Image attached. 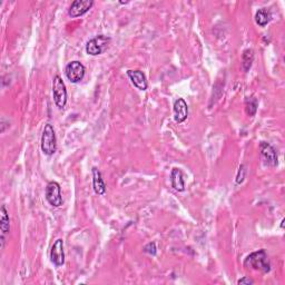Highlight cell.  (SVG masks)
I'll use <instances>...</instances> for the list:
<instances>
[{"mask_svg": "<svg viewBox=\"0 0 285 285\" xmlns=\"http://www.w3.org/2000/svg\"><path fill=\"white\" fill-rule=\"evenodd\" d=\"M50 259L56 266H61L65 263V252H64V241L59 238L52 246L50 250Z\"/></svg>", "mask_w": 285, "mask_h": 285, "instance_id": "9c48e42d", "label": "cell"}, {"mask_svg": "<svg viewBox=\"0 0 285 285\" xmlns=\"http://www.w3.org/2000/svg\"><path fill=\"white\" fill-rule=\"evenodd\" d=\"M93 187L97 195H104L106 193V184H105L102 177V173H100L97 167L93 169Z\"/></svg>", "mask_w": 285, "mask_h": 285, "instance_id": "5bb4252c", "label": "cell"}, {"mask_svg": "<svg viewBox=\"0 0 285 285\" xmlns=\"http://www.w3.org/2000/svg\"><path fill=\"white\" fill-rule=\"evenodd\" d=\"M254 60V52L253 49H245L242 55V66L244 71H249L252 67Z\"/></svg>", "mask_w": 285, "mask_h": 285, "instance_id": "2e32d148", "label": "cell"}, {"mask_svg": "<svg viewBox=\"0 0 285 285\" xmlns=\"http://www.w3.org/2000/svg\"><path fill=\"white\" fill-rule=\"evenodd\" d=\"M244 266L255 271H259L262 273H269L271 271V263L265 250H259L256 252L251 253L245 258Z\"/></svg>", "mask_w": 285, "mask_h": 285, "instance_id": "6da1fadb", "label": "cell"}, {"mask_svg": "<svg viewBox=\"0 0 285 285\" xmlns=\"http://www.w3.org/2000/svg\"><path fill=\"white\" fill-rule=\"evenodd\" d=\"M259 150H261V155L266 165L272 166V167L278 166L279 158H278V154H276V150L273 146L270 145L269 142H259Z\"/></svg>", "mask_w": 285, "mask_h": 285, "instance_id": "52a82bcc", "label": "cell"}, {"mask_svg": "<svg viewBox=\"0 0 285 285\" xmlns=\"http://www.w3.org/2000/svg\"><path fill=\"white\" fill-rule=\"evenodd\" d=\"M46 200L54 207H60L62 205V196L60 185L57 182H49L46 186Z\"/></svg>", "mask_w": 285, "mask_h": 285, "instance_id": "8992f818", "label": "cell"}, {"mask_svg": "<svg viewBox=\"0 0 285 285\" xmlns=\"http://www.w3.org/2000/svg\"><path fill=\"white\" fill-rule=\"evenodd\" d=\"M271 20V12L265 9V8H262V9H258L255 14V22L261 27H265L267 24L270 23Z\"/></svg>", "mask_w": 285, "mask_h": 285, "instance_id": "9a60e30c", "label": "cell"}, {"mask_svg": "<svg viewBox=\"0 0 285 285\" xmlns=\"http://www.w3.org/2000/svg\"><path fill=\"white\" fill-rule=\"evenodd\" d=\"M171 187L177 192L185 191V181H184V176L182 171L179 169H173L171 173Z\"/></svg>", "mask_w": 285, "mask_h": 285, "instance_id": "4fadbf2b", "label": "cell"}, {"mask_svg": "<svg viewBox=\"0 0 285 285\" xmlns=\"http://www.w3.org/2000/svg\"><path fill=\"white\" fill-rule=\"evenodd\" d=\"M94 6L93 0H75L71 2V5L68 9V15L71 18H77L85 15L87 11H89L91 7Z\"/></svg>", "mask_w": 285, "mask_h": 285, "instance_id": "ba28073f", "label": "cell"}, {"mask_svg": "<svg viewBox=\"0 0 285 285\" xmlns=\"http://www.w3.org/2000/svg\"><path fill=\"white\" fill-rule=\"evenodd\" d=\"M0 232H1V235H0V240H1V249H3V247H5L6 236L10 232V220L5 205H2L1 208H0Z\"/></svg>", "mask_w": 285, "mask_h": 285, "instance_id": "30bf717a", "label": "cell"}, {"mask_svg": "<svg viewBox=\"0 0 285 285\" xmlns=\"http://www.w3.org/2000/svg\"><path fill=\"white\" fill-rule=\"evenodd\" d=\"M237 284L238 285H243V284H246V285H252V284H254V281L252 280V279H250V278H243V279H241V280H238L237 281Z\"/></svg>", "mask_w": 285, "mask_h": 285, "instance_id": "ffe728a7", "label": "cell"}, {"mask_svg": "<svg viewBox=\"0 0 285 285\" xmlns=\"http://www.w3.org/2000/svg\"><path fill=\"white\" fill-rule=\"evenodd\" d=\"M111 38L107 36L99 35L96 36L95 38L90 39L86 45V53L90 56H98L102 55L108 48L111 44Z\"/></svg>", "mask_w": 285, "mask_h": 285, "instance_id": "277c9868", "label": "cell"}, {"mask_svg": "<svg viewBox=\"0 0 285 285\" xmlns=\"http://www.w3.org/2000/svg\"><path fill=\"white\" fill-rule=\"evenodd\" d=\"M257 107H258V102L256 98L249 97L245 100V108H246L247 115L249 116H254L255 114H256Z\"/></svg>", "mask_w": 285, "mask_h": 285, "instance_id": "e0dca14e", "label": "cell"}, {"mask_svg": "<svg viewBox=\"0 0 285 285\" xmlns=\"http://www.w3.org/2000/svg\"><path fill=\"white\" fill-rule=\"evenodd\" d=\"M127 76L131 79L133 85L140 90H146L148 87L147 79H146L145 74L141 70H134L129 69L127 70Z\"/></svg>", "mask_w": 285, "mask_h": 285, "instance_id": "8fae6325", "label": "cell"}, {"mask_svg": "<svg viewBox=\"0 0 285 285\" xmlns=\"http://www.w3.org/2000/svg\"><path fill=\"white\" fill-rule=\"evenodd\" d=\"M188 116V106L183 98H178L174 103V119L176 123L181 124L185 121Z\"/></svg>", "mask_w": 285, "mask_h": 285, "instance_id": "7c38bea8", "label": "cell"}, {"mask_svg": "<svg viewBox=\"0 0 285 285\" xmlns=\"http://www.w3.org/2000/svg\"><path fill=\"white\" fill-rule=\"evenodd\" d=\"M54 102L59 110H64L67 104V89L64 81L59 75H56L53 81Z\"/></svg>", "mask_w": 285, "mask_h": 285, "instance_id": "3957f363", "label": "cell"}, {"mask_svg": "<svg viewBox=\"0 0 285 285\" xmlns=\"http://www.w3.org/2000/svg\"><path fill=\"white\" fill-rule=\"evenodd\" d=\"M144 252L145 253H148L150 255H156V252H157L156 244H155L154 242L148 243V244L144 247Z\"/></svg>", "mask_w": 285, "mask_h": 285, "instance_id": "ac0fdd59", "label": "cell"}, {"mask_svg": "<svg viewBox=\"0 0 285 285\" xmlns=\"http://www.w3.org/2000/svg\"><path fill=\"white\" fill-rule=\"evenodd\" d=\"M85 73H86L85 66H84L82 62L78 60L70 61L65 68L66 77L68 78V81L73 84H77L79 82H82L84 77H85Z\"/></svg>", "mask_w": 285, "mask_h": 285, "instance_id": "5b68a950", "label": "cell"}, {"mask_svg": "<svg viewBox=\"0 0 285 285\" xmlns=\"http://www.w3.org/2000/svg\"><path fill=\"white\" fill-rule=\"evenodd\" d=\"M57 149V141L56 134L54 131V127L50 124L45 125L43 136H41V150L47 156H52L55 154Z\"/></svg>", "mask_w": 285, "mask_h": 285, "instance_id": "7a4b0ae2", "label": "cell"}, {"mask_svg": "<svg viewBox=\"0 0 285 285\" xmlns=\"http://www.w3.org/2000/svg\"><path fill=\"white\" fill-rule=\"evenodd\" d=\"M240 170L241 171H238V175H237V179H236L237 184H241L243 181H244V174H245L244 166H241Z\"/></svg>", "mask_w": 285, "mask_h": 285, "instance_id": "d6986e66", "label": "cell"}]
</instances>
